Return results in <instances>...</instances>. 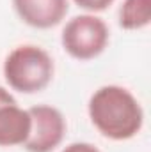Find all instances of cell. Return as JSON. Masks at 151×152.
Returning a JSON list of instances; mask_svg holds the SVG:
<instances>
[{
	"label": "cell",
	"instance_id": "6da1fadb",
	"mask_svg": "<svg viewBox=\"0 0 151 152\" xmlns=\"http://www.w3.org/2000/svg\"><path fill=\"white\" fill-rule=\"evenodd\" d=\"M87 112L98 133L114 142L137 136L144 126V112L137 97L124 87H100L89 99Z\"/></svg>",
	"mask_w": 151,
	"mask_h": 152
},
{
	"label": "cell",
	"instance_id": "7a4b0ae2",
	"mask_svg": "<svg viewBox=\"0 0 151 152\" xmlns=\"http://www.w3.org/2000/svg\"><path fill=\"white\" fill-rule=\"evenodd\" d=\"M55 73V66L46 50L36 44L16 46L4 60V78L13 90L36 94L44 90Z\"/></svg>",
	"mask_w": 151,
	"mask_h": 152
},
{
	"label": "cell",
	"instance_id": "3957f363",
	"mask_svg": "<svg viewBox=\"0 0 151 152\" xmlns=\"http://www.w3.org/2000/svg\"><path fill=\"white\" fill-rule=\"evenodd\" d=\"M109 25L91 12L71 18L61 34L64 51L76 60H93L100 57L109 46Z\"/></svg>",
	"mask_w": 151,
	"mask_h": 152
},
{
	"label": "cell",
	"instance_id": "277c9868",
	"mask_svg": "<svg viewBox=\"0 0 151 152\" xmlns=\"http://www.w3.org/2000/svg\"><path fill=\"white\" fill-rule=\"evenodd\" d=\"M32 120L30 134L23 143L27 152H53L66 136V118L57 108L48 104H36L29 108Z\"/></svg>",
	"mask_w": 151,
	"mask_h": 152
},
{
	"label": "cell",
	"instance_id": "5b68a950",
	"mask_svg": "<svg viewBox=\"0 0 151 152\" xmlns=\"http://www.w3.org/2000/svg\"><path fill=\"white\" fill-rule=\"evenodd\" d=\"M30 126L29 110L20 108L11 92L0 87V147L23 145L30 134Z\"/></svg>",
	"mask_w": 151,
	"mask_h": 152
},
{
	"label": "cell",
	"instance_id": "8992f818",
	"mask_svg": "<svg viewBox=\"0 0 151 152\" xmlns=\"http://www.w3.org/2000/svg\"><path fill=\"white\" fill-rule=\"evenodd\" d=\"M20 20L39 30L57 27L70 11L68 0H13Z\"/></svg>",
	"mask_w": 151,
	"mask_h": 152
},
{
	"label": "cell",
	"instance_id": "52a82bcc",
	"mask_svg": "<svg viewBox=\"0 0 151 152\" xmlns=\"http://www.w3.org/2000/svg\"><path fill=\"white\" fill-rule=\"evenodd\" d=\"M151 23V0H124L119 7V27L141 30Z\"/></svg>",
	"mask_w": 151,
	"mask_h": 152
},
{
	"label": "cell",
	"instance_id": "ba28073f",
	"mask_svg": "<svg viewBox=\"0 0 151 152\" xmlns=\"http://www.w3.org/2000/svg\"><path fill=\"white\" fill-rule=\"evenodd\" d=\"M76 5L91 14L94 12H101V11H107L110 5L114 4V0H73Z\"/></svg>",
	"mask_w": 151,
	"mask_h": 152
},
{
	"label": "cell",
	"instance_id": "9c48e42d",
	"mask_svg": "<svg viewBox=\"0 0 151 152\" xmlns=\"http://www.w3.org/2000/svg\"><path fill=\"white\" fill-rule=\"evenodd\" d=\"M61 152H101L98 147H94L93 143H85V142H75L68 147H64Z\"/></svg>",
	"mask_w": 151,
	"mask_h": 152
}]
</instances>
